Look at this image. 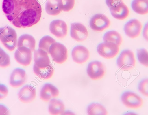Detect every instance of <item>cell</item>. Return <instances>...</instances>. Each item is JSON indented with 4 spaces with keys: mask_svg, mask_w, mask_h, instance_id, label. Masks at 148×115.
Returning a JSON list of instances; mask_svg holds the SVG:
<instances>
[{
    "mask_svg": "<svg viewBox=\"0 0 148 115\" xmlns=\"http://www.w3.org/2000/svg\"><path fill=\"white\" fill-rule=\"evenodd\" d=\"M2 8L8 20L18 28L31 27L41 17L42 8L37 0H3Z\"/></svg>",
    "mask_w": 148,
    "mask_h": 115,
    "instance_id": "1",
    "label": "cell"
},
{
    "mask_svg": "<svg viewBox=\"0 0 148 115\" xmlns=\"http://www.w3.org/2000/svg\"><path fill=\"white\" fill-rule=\"evenodd\" d=\"M0 40L8 50L13 51L17 43V35L15 31L8 26L0 28Z\"/></svg>",
    "mask_w": 148,
    "mask_h": 115,
    "instance_id": "2",
    "label": "cell"
},
{
    "mask_svg": "<svg viewBox=\"0 0 148 115\" xmlns=\"http://www.w3.org/2000/svg\"><path fill=\"white\" fill-rule=\"evenodd\" d=\"M118 67L123 71H128L133 69L135 65L136 61L133 52L130 50L122 51L117 60Z\"/></svg>",
    "mask_w": 148,
    "mask_h": 115,
    "instance_id": "3",
    "label": "cell"
},
{
    "mask_svg": "<svg viewBox=\"0 0 148 115\" xmlns=\"http://www.w3.org/2000/svg\"><path fill=\"white\" fill-rule=\"evenodd\" d=\"M49 54L56 63L62 64L66 61L68 57V51L63 44L56 42L52 44L49 49Z\"/></svg>",
    "mask_w": 148,
    "mask_h": 115,
    "instance_id": "4",
    "label": "cell"
},
{
    "mask_svg": "<svg viewBox=\"0 0 148 115\" xmlns=\"http://www.w3.org/2000/svg\"><path fill=\"white\" fill-rule=\"evenodd\" d=\"M99 54L106 59L114 57L118 53L119 46L112 42H104L99 44L97 47Z\"/></svg>",
    "mask_w": 148,
    "mask_h": 115,
    "instance_id": "5",
    "label": "cell"
},
{
    "mask_svg": "<svg viewBox=\"0 0 148 115\" xmlns=\"http://www.w3.org/2000/svg\"><path fill=\"white\" fill-rule=\"evenodd\" d=\"M121 100L125 106L131 108H138L143 104L142 98L136 94L130 91L123 93L121 96Z\"/></svg>",
    "mask_w": 148,
    "mask_h": 115,
    "instance_id": "6",
    "label": "cell"
},
{
    "mask_svg": "<svg viewBox=\"0 0 148 115\" xmlns=\"http://www.w3.org/2000/svg\"><path fill=\"white\" fill-rule=\"evenodd\" d=\"M110 24L109 19L105 15L97 14L91 18L89 22L90 27L95 31H102L108 28Z\"/></svg>",
    "mask_w": 148,
    "mask_h": 115,
    "instance_id": "7",
    "label": "cell"
},
{
    "mask_svg": "<svg viewBox=\"0 0 148 115\" xmlns=\"http://www.w3.org/2000/svg\"><path fill=\"white\" fill-rule=\"evenodd\" d=\"M87 72L91 79L97 80L101 79L103 77L105 69L101 62L95 61H92L88 64Z\"/></svg>",
    "mask_w": 148,
    "mask_h": 115,
    "instance_id": "8",
    "label": "cell"
},
{
    "mask_svg": "<svg viewBox=\"0 0 148 115\" xmlns=\"http://www.w3.org/2000/svg\"><path fill=\"white\" fill-rule=\"evenodd\" d=\"M70 35L76 41L82 42L87 39L88 32L83 24L79 23H73L71 25Z\"/></svg>",
    "mask_w": 148,
    "mask_h": 115,
    "instance_id": "9",
    "label": "cell"
},
{
    "mask_svg": "<svg viewBox=\"0 0 148 115\" xmlns=\"http://www.w3.org/2000/svg\"><path fill=\"white\" fill-rule=\"evenodd\" d=\"M32 51L24 47H18L14 55L16 61L20 65L27 66L30 65L32 60Z\"/></svg>",
    "mask_w": 148,
    "mask_h": 115,
    "instance_id": "10",
    "label": "cell"
},
{
    "mask_svg": "<svg viewBox=\"0 0 148 115\" xmlns=\"http://www.w3.org/2000/svg\"><path fill=\"white\" fill-rule=\"evenodd\" d=\"M142 28V25L138 20L132 19L125 24L124 30L126 35L130 38L133 39L139 35Z\"/></svg>",
    "mask_w": 148,
    "mask_h": 115,
    "instance_id": "11",
    "label": "cell"
},
{
    "mask_svg": "<svg viewBox=\"0 0 148 115\" xmlns=\"http://www.w3.org/2000/svg\"><path fill=\"white\" fill-rule=\"evenodd\" d=\"M49 29L51 33L58 38H63L67 34L66 24L65 22L61 20L52 21L50 24Z\"/></svg>",
    "mask_w": 148,
    "mask_h": 115,
    "instance_id": "12",
    "label": "cell"
},
{
    "mask_svg": "<svg viewBox=\"0 0 148 115\" xmlns=\"http://www.w3.org/2000/svg\"><path fill=\"white\" fill-rule=\"evenodd\" d=\"M71 55L73 61L78 64L86 62L89 59L90 53L85 47L78 45L75 47L72 50Z\"/></svg>",
    "mask_w": 148,
    "mask_h": 115,
    "instance_id": "13",
    "label": "cell"
},
{
    "mask_svg": "<svg viewBox=\"0 0 148 115\" xmlns=\"http://www.w3.org/2000/svg\"><path fill=\"white\" fill-rule=\"evenodd\" d=\"M26 74L23 69L17 68L14 69L12 73L10 78V84L14 88H18L25 83Z\"/></svg>",
    "mask_w": 148,
    "mask_h": 115,
    "instance_id": "14",
    "label": "cell"
},
{
    "mask_svg": "<svg viewBox=\"0 0 148 115\" xmlns=\"http://www.w3.org/2000/svg\"><path fill=\"white\" fill-rule=\"evenodd\" d=\"M36 95L35 88L30 85H27L20 90L18 93V97L21 102L28 103L34 99Z\"/></svg>",
    "mask_w": 148,
    "mask_h": 115,
    "instance_id": "15",
    "label": "cell"
},
{
    "mask_svg": "<svg viewBox=\"0 0 148 115\" xmlns=\"http://www.w3.org/2000/svg\"><path fill=\"white\" fill-rule=\"evenodd\" d=\"M34 65L40 69L44 68L51 64L47 52L39 48L34 51Z\"/></svg>",
    "mask_w": 148,
    "mask_h": 115,
    "instance_id": "16",
    "label": "cell"
},
{
    "mask_svg": "<svg viewBox=\"0 0 148 115\" xmlns=\"http://www.w3.org/2000/svg\"><path fill=\"white\" fill-rule=\"evenodd\" d=\"M59 94V91L56 87L51 84L46 83L40 90V98L42 100L47 102L51 99L57 97Z\"/></svg>",
    "mask_w": 148,
    "mask_h": 115,
    "instance_id": "17",
    "label": "cell"
},
{
    "mask_svg": "<svg viewBox=\"0 0 148 115\" xmlns=\"http://www.w3.org/2000/svg\"><path fill=\"white\" fill-rule=\"evenodd\" d=\"M110 10L112 15L114 18L120 20L125 19L129 13L128 7L123 1L115 7L110 8Z\"/></svg>",
    "mask_w": 148,
    "mask_h": 115,
    "instance_id": "18",
    "label": "cell"
},
{
    "mask_svg": "<svg viewBox=\"0 0 148 115\" xmlns=\"http://www.w3.org/2000/svg\"><path fill=\"white\" fill-rule=\"evenodd\" d=\"M64 105L62 101L55 99L50 100L48 106V111L50 114H61L64 112Z\"/></svg>",
    "mask_w": 148,
    "mask_h": 115,
    "instance_id": "19",
    "label": "cell"
},
{
    "mask_svg": "<svg viewBox=\"0 0 148 115\" xmlns=\"http://www.w3.org/2000/svg\"><path fill=\"white\" fill-rule=\"evenodd\" d=\"M36 41L34 37L29 34H25L19 37L17 42L18 47H24L29 49L32 51L35 50Z\"/></svg>",
    "mask_w": 148,
    "mask_h": 115,
    "instance_id": "20",
    "label": "cell"
},
{
    "mask_svg": "<svg viewBox=\"0 0 148 115\" xmlns=\"http://www.w3.org/2000/svg\"><path fill=\"white\" fill-rule=\"evenodd\" d=\"M131 7L134 11L138 14H147L148 13V0H133Z\"/></svg>",
    "mask_w": 148,
    "mask_h": 115,
    "instance_id": "21",
    "label": "cell"
},
{
    "mask_svg": "<svg viewBox=\"0 0 148 115\" xmlns=\"http://www.w3.org/2000/svg\"><path fill=\"white\" fill-rule=\"evenodd\" d=\"M33 70L34 73L41 79H47L53 76L54 69L50 64L46 67L42 69L39 68L34 65Z\"/></svg>",
    "mask_w": 148,
    "mask_h": 115,
    "instance_id": "22",
    "label": "cell"
},
{
    "mask_svg": "<svg viewBox=\"0 0 148 115\" xmlns=\"http://www.w3.org/2000/svg\"><path fill=\"white\" fill-rule=\"evenodd\" d=\"M46 12L50 15L56 16L62 11L59 5V0H47L45 7Z\"/></svg>",
    "mask_w": 148,
    "mask_h": 115,
    "instance_id": "23",
    "label": "cell"
},
{
    "mask_svg": "<svg viewBox=\"0 0 148 115\" xmlns=\"http://www.w3.org/2000/svg\"><path fill=\"white\" fill-rule=\"evenodd\" d=\"M87 111L90 115H106L108 112L105 107L97 103H92L88 106Z\"/></svg>",
    "mask_w": 148,
    "mask_h": 115,
    "instance_id": "24",
    "label": "cell"
},
{
    "mask_svg": "<svg viewBox=\"0 0 148 115\" xmlns=\"http://www.w3.org/2000/svg\"><path fill=\"white\" fill-rule=\"evenodd\" d=\"M104 42L115 43L119 46L122 42V38L120 34L115 31H110L106 33L103 37Z\"/></svg>",
    "mask_w": 148,
    "mask_h": 115,
    "instance_id": "25",
    "label": "cell"
},
{
    "mask_svg": "<svg viewBox=\"0 0 148 115\" xmlns=\"http://www.w3.org/2000/svg\"><path fill=\"white\" fill-rule=\"evenodd\" d=\"M56 41L52 37L48 35L44 36L40 40L39 44V49H41L49 54V48Z\"/></svg>",
    "mask_w": 148,
    "mask_h": 115,
    "instance_id": "26",
    "label": "cell"
},
{
    "mask_svg": "<svg viewBox=\"0 0 148 115\" xmlns=\"http://www.w3.org/2000/svg\"><path fill=\"white\" fill-rule=\"evenodd\" d=\"M137 55L139 62L143 65L148 67V53L147 50L144 48L137 49Z\"/></svg>",
    "mask_w": 148,
    "mask_h": 115,
    "instance_id": "27",
    "label": "cell"
},
{
    "mask_svg": "<svg viewBox=\"0 0 148 115\" xmlns=\"http://www.w3.org/2000/svg\"><path fill=\"white\" fill-rule=\"evenodd\" d=\"M10 63L9 56L0 47V67H7L10 65Z\"/></svg>",
    "mask_w": 148,
    "mask_h": 115,
    "instance_id": "28",
    "label": "cell"
},
{
    "mask_svg": "<svg viewBox=\"0 0 148 115\" xmlns=\"http://www.w3.org/2000/svg\"><path fill=\"white\" fill-rule=\"evenodd\" d=\"M75 4V0H59V5L62 10L68 12L71 10Z\"/></svg>",
    "mask_w": 148,
    "mask_h": 115,
    "instance_id": "29",
    "label": "cell"
},
{
    "mask_svg": "<svg viewBox=\"0 0 148 115\" xmlns=\"http://www.w3.org/2000/svg\"><path fill=\"white\" fill-rule=\"evenodd\" d=\"M139 91L144 96L148 97V80L144 79L139 83L138 86Z\"/></svg>",
    "mask_w": 148,
    "mask_h": 115,
    "instance_id": "30",
    "label": "cell"
},
{
    "mask_svg": "<svg viewBox=\"0 0 148 115\" xmlns=\"http://www.w3.org/2000/svg\"><path fill=\"white\" fill-rule=\"evenodd\" d=\"M8 90L7 87L3 84H0V99H2L7 96Z\"/></svg>",
    "mask_w": 148,
    "mask_h": 115,
    "instance_id": "31",
    "label": "cell"
},
{
    "mask_svg": "<svg viewBox=\"0 0 148 115\" xmlns=\"http://www.w3.org/2000/svg\"><path fill=\"white\" fill-rule=\"evenodd\" d=\"M122 1L123 0H106V3L109 8L116 6Z\"/></svg>",
    "mask_w": 148,
    "mask_h": 115,
    "instance_id": "32",
    "label": "cell"
},
{
    "mask_svg": "<svg viewBox=\"0 0 148 115\" xmlns=\"http://www.w3.org/2000/svg\"><path fill=\"white\" fill-rule=\"evenodd\" d=\"M9 114L8 109L4 105L0 104V115H6Z\"/></svg>",
    "mask_w": 148,
    "mask_h": 115,
    "instance_id": "33",
    "label": "cell"
},
{
    "mask_svg": "<svg viewBox=\"0 0 148 115\" xmlns=\"http://www.w3.org/2000/svg\"><path fill=\"white\" fill-rule=\"evenodd\" d=\"M143 35L144 38L148 41V24L147 23L145 25L143 32Z\"/></svg>",
    "mask_w": 148,
    "mask_h": 115,
    "instance_id": "34",
    "label": "cell"
}]
</instances>
